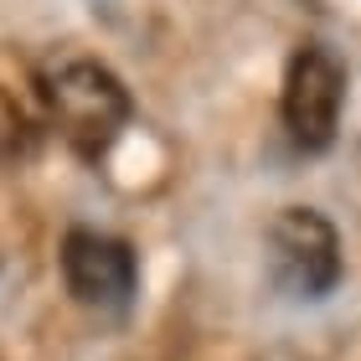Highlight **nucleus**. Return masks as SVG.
<instances>
[{"instance_id":"nucleus-1","label":"nucleus","mask_w":361,"mask_h":361,"mask_svg":"<svg viewBox=\"0 0 361 361\" xmlns=\"http://www.w3.org/2000/svg\"><path fill=\"white\" fill-rule=\"evenodd\" d=\"M42 109L78 160H104L135 119V98H129L124 78L98 57L52 62L42 73Z\"/></svg>"},{"instance_id":"nucleus-2","label":"nucleus","mask_w":361,"mask_h":361,"mask_svg":"<svg viewBox=\"0 0 361 361\" xmlns=\"http://www.w3.org/2000/svg\"><path fill=\"white\" fill-rule=\"evenodd\" d=\"M341 109H346V62L325 42H300L284 68V93H279V119L289 140L305 155H320L341 129Z\"/></svg>"},{"instance_id":"nucleus-3","label":"nucleus","mask_w":361,"mask_h":361,"mask_svg":"<svg viewBox=\"0 0 361 361\" xmlns=\"http://www.w3.org/2000/svg\"><path fill=\"white\" fill-rule=\"evenodd\" d=\"M269 274L294 300H325L346 274L336 222L315 207H284L269 222Z\"/></svg>"},{"instance_id":"nucleus-4","label":"nucleus","mask_w":361,"mask_h":361,"mask_svg":"<svg viewBox=\"0 0 361 361\" xmlns=\"http://www.w3.org/2000/svg\"><path fill=\"white\" fill-rule=\"evenodd\" d=\"M62 279L78 305L98 310V315H124L140 294V258L124 238L98 233V227H73L62 238Z\"/></svg>"},{"instance_id":"nucleus-5","label":"nucleus","mask_w":361,"mask_h":361,"mask_svg":"<svg viewBox=\"0 0 361 361\" xmlns=\"http://www.w3.org/2000/svg\"><path fill=\"white\" fill-rule=\"evenodd\" d=\"M37 140H42V129H37V119L26 114V104H21L11 88H0V160L31 155V150H37Z\"/></svg>"}]
</instances>
